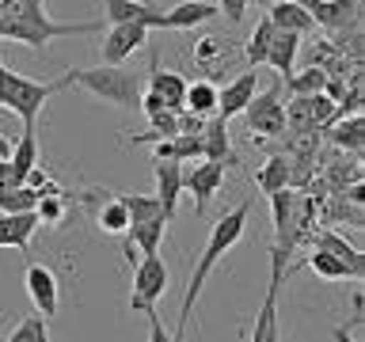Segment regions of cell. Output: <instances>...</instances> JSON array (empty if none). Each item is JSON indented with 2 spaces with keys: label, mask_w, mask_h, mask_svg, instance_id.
<instances>
[{
  "label": "cell",
  "mask_w": 365,
  "mask_h": 342,
  "mask_svg": "<svg viewBox=\"0 0 365 342\" xmlns=\"http://www.w3.org/2000/svg\"><path fill=\"white\" fill-rule=\"evenodd\" d=\"M99 27L103 23L91 19H53L46 11V0H0V38L31 46L38 57L57 38H80V34H96Z\"/></svg>",
  "instance_id": "6da1fadb"
},
{
  "label": "cell",
  "mask_w": 365,
  "mask_h": 342,
  "mask_svg": "<svg viewBox=\"0 0 365 342\" xmlns=\"http://www.w3.org/2000/svg\"><path fill=\"white\" fill-rule=\"evenodd\" d=\"M247 221H251V202L232 205L228 213H221V217L213 221L210 239H205L202 255H198V262H194V270H190V281H187V293H182L179 319H175V331H171V338H179V342L187 338V323H190V316H194V304H198V296H202V289H205V281H210V274H213L217 262H221L228 251H232L240 239H244Z\"/></svg>",
  "instance_id": "7a4b0ae2"
},
{
  "label": "cell",
  "mask_w": 365,
  "mask_h": 342,
  "mask_svg": "<svg viewBox=\"0 0 365 342\" xmlns=\"http://www.w3.org/2000/svg\"><path fill=\"white\" fill-rule=\"evenodd\" d=\"M65 88H73V76H57V80H34L23 73H11L8 65H0V107H8L11 114L23 118V130H38V114L53 95H61Z\"/></svg>",
  "instance_id": "3957f363"
},
{
  "label": "cell",
  "mask_w": 365,
  "mask_h": 342,
  "mask_svg": "<svg viewBox=\"0 0 365 342\" xmlns=\"http://www.w3.org/2000/svg\"><path fill=\"white\" fill-rule=\"evenodd\" d=\"M68 76H73L76 88L91 91L96 99L103 103H114V107L122 110H141V76L133 73V68L125 65H88V68H68Z\"/></svg>",
  "instance_id": "277c9868"
},
{
  "label": "cell",
  "mask_w": 365,
  "mask_h": 342,
  "mask_svg": "<svg viewBox=\"0 0 365 342\" xmlns=\"http://www.w3.org/2000/svg\"><path fill=\"white\" fill-rule=\"evenodd\" d=\"M168 281H171V274L164 266V259H160V251H156V255H141V259L133 262L130 312L133 316H148V327H153V338L156 342H168L171 338L168 331H164V323H160V312H156V304H160V296H164Z\"/></svg>",
  "instance_id": "5b68a950"
},
{
  "label": "cell",
  "mask_w": 365,
  "mask_h": 342,
  "mask_svg": "<svg viewBox=\"0 0 365 342\" xmlns=\"http://www.w3.org/2000/svg\"><path fill=\"white\" fill-rule=\"evenodd\" d=\"M240 61H244V50L236 46V38H228L221 31H210L194 42V65L205 80H228L232 73H240Z\"/></svg>",
  "instance_id": "8992f818"
},
{
  "label": "cell",
  "mask_w": 365,
  "mask_h": 342,
  "mask_svg": "<svg viewBox=\"0 0 365 342\" xmlns=\"http://www.w3.org/2000/svg\"><path fill=\"white\" fill-rule=\"evenodd\" d=\"M244 125L262 141H278L285 133V103H282V80L251 95L244 107Z\"/></svg>",
  "instance_id": "52a82bcc"
},
{
  "label": "cell",
  "mask_w": 365,
  "mask_h": 342,
  "mask_svg": "<svg viewBox=\"0 0 365 342\" xmlns=\"http://www.w3.org/2000/svg\"><path fill=\"white\" fill-rule=\"evenodd\" d=\"M225 175H228V164H217V160H198L190 171H182V190H190L194 213H198L202 221H205V213H210L217 190L225 187Z\"/></svg>",
  "instance_id": "ba28073f"
},
{
  "label": "cell",
  "mask_w": 365,
  "mask_h": 342,
  "mask_svg": "<svg viewBox=\"0 0 365 342\" xmlns=\"http://www.w3.org/2000/svg\"><path fill=\"white\" fill-rule=\"evenodd\" d=\"M23 289H27L31 304L38 308V316L53 319L61 312V281H57V274L46 262H27L23 266Z\"/></svg>",
  "instance_id": "9c48e42d"
},
{
  "label": "cell",
  "mask_w": 365,
  "mask_h": 342,
  "mask_svg": "<svg viewBox=\"0 0 365 342\" xmlns=\"http://www.w3.org/2000/svg\"><path fill=\"white\" fill-rule=\"evenodd\" d=\"M148 42V27H141V23H110L107 34H103V61L107 65H122L130 53H137L141 46Z\"/></svg>",
  "instance_id": "30bf717a"
},
{
  "label": "cell",
  "mask_w": 365,
  "mask_h": 342,
  "mask_svg": "<svg viewBox=\"0 0 365 342\" xmlns=\"http://www.w3.org/2000/svg\"><path fill=\"white\" fill-rule=\"evenodd\" d=\"M259 91V73L255 68H244V73H232L225 88H217V110L221 118L232 122L236 114H244V107L251 103V95Z\"/></svg>",
  "instance_id": "8fae6325"
},
{
  "label": "cell",
  "mask_w": 365,
  "mask_h": 342,
  "mask_svg": "<svg viewBox=\"0 0 365 342\" xmlns=\"http://www.w3.org/2000/svg\"><path fill=\"white\" fill-rule=\"evenodd\" d=\"M164 232H168V221H164V217L130 221V228L122 232V251H125V259L137 262L141 255H156L160 244H164Z\"/></svg>",
  "instance_id": "7c38bea8"
},
{
  "label": "cell",
  "mask_w": 365,
  "mask_h": 342,
  "mask_svg": "<svg viewBox=\"0 0 365 342\" xmlns=\"http://www.w3.org/2000/svg\"><path fill=\"white\" fill-rule=\"evenodd\" d=\"M217 4L213 0H179L175 8H164L156 19V31H190L198 23H213Z\"/></svg>",
  "instance_id": "4fadbf2b"
},
{
  "label": "cell",
  "mask_w": 365,
  "mask_h": 342,
  "mask_svg": "<svg viewBox=\"0 0 365 342\" xmlns=\"http://www.w3.org/2000/svg\"><path fill=\"white\" fill-rule=\"evenodd\" d=\"M179 194H182V164L179 160L156 156V202L164 209L168 224L179 217Z\"/></svg>",
  "instance_id": "5bb4252c"
},
{
  "label": "cell",
  "mask_w": 365,
  "mask_h": 342,
  "mask_svg": "<svg viewBox=\"0 0 365 342\" xmlns=\"http://www.w3.org/2000/svg\"><path fill=\"white\" fill-rule=\"evenodd\" d=\"M160 4L153 0H103V23H141V27L156 31V19H160Z\"/></svg>",
  "instance_id": "9a60e30c"
},
{
  "label": "cell",
  "mask_w": 365,
  "mask_h": 342,
  "mask_svg": "<svg viewBox=\"0 0 365 342\" xmlns=\"http://www.w3.org/2000/svg\"><path fill=\"white\" fill-rule=\"evenodd\" d=\"M202 160H217V164H228V167L240 164L236 148L228 141V118H221V114H210L202 125Z\"/></svg>",
  "instance_id": "2e32d148"
},
{
  "label": "cell",
  "mask_w": 365,
  "mask_h": 342,
  "mask_svg": "<svg viewBox=\"0 0 365 342\" xmlns=\"http://www.w3.org/2000/svg\"><path fill=\"white\" fill-rule=\"evenodd\" d=\"M270 23H274V19H270ZM301 42H304L301 34L274 27L270 46H267V61H262V65H270L282 80H289V76H293V68H297V57H301Z\"/></svg>",
  "instance_id": "e0dca14e"
},
{
  "label": "cell",
  "mask_w": 365,
  "mask_h": 342,
  "mask_svg": "<svg viewBox=\"0 0 365 342\" xmlns=\"http://www.w3.org/2000/svg\"><path fill=\"white\" fill-rule=\"evenodd\" d=\"M38 213L27 209V213H0V247H16V251H27L34 244V232H38Z\"/></svg>",
  "instance_id": "ac0fdd59"
},
{
  "label": "cell",
  "mask_w": 365,
  "mask_h": 342,
  "mask_svg": "<svg viewBox=\"0 0 365 342\" xmlns=\"http://www.w3.org/2000/svg\"><path fill=\"white\" fill-rule=\"evenodd\" d=\"M267 16L274 19V27L293 31V34H301V38L316 31L312 11H308L304 4H297V0H270V4H267Z\"/></svg>",
  "instance_id": "d6986e66"
},
{
  "label": "cell",
  "mask_w": 365,
  "mask_h": 342,
  "mask_svg": "<svg viewBox=\"0 0 365 342\" xmlns=\"http://www.w3.org/2000/svg\"><path fill=\"white\" fill-rule=\"evenodd\" d=\"M145 91H153V95L164 99L168 110H182V91H187V80H182L179 73H168V68H160V61L153 57V68H148V84Z\"/></svg>",
  "instance_id": "ffe728a7"
},
{
  "label": "cell",
  "mask_w": 365,
  "mask_h": 342,
  "mask_svg": "<svg viewBox=\"0 0 365 342\" xmlns=\"http://www.w3.org/2000/svg\"><path fill=\"white\" fill-rule=\"evenodd\" d=\"M255 187L262 194H274V190H285V187H293V164H289V156H282V152H274L267 164H262L255 171Z\"/></svg>",
  "instance_id": "44dd1931"
},
{
  "label": "cell",
  "mask_w": 365,
  "mask_h": 342,
  "mask_svg": "<svg viewBox=\"0 0 365 342\" xmlns=\"http://www.w3.org/2000/svg\"><path fill=\"white\" fill-rule=\"evenodd\" d=\"M308 270H312L316 278H324V281H361L339 255H331V251H324V247L308 251Z\"/></svg>",
  "instance_id": "7402d4cb"
},
{
  "label": "cell",
  "mask_w": 365,
  "mask_h": 342,
  "mask_svg": "<svg viewBox=\"0 0 365 342\" xmlns=\"http://www.w3.org/2000/svg\"><path fill=\"white\" fill-rule=\"evenodd\" d=\"M308 239V247H324V251H331V255H339L342 262H346V266L358 274H365V259H361V251L358 247H350L346 239H342L339 232H316V236H304Z\"/></svg>",
  "instance_id": "603a6c76"
},
{
  "label": "cell",
  "mask_w": 365,
  "mask_h": 342,
  "mask_svg": "<svg viewBox=\"0 0 365 342\" xmlns=\"http://www.w3.org/2000/svg\"><path fill=\"white\" fill-rule=\"evenodd\" d=\"M153 156H164V160H202V133H175L168 141H156L153 145Z\"/></svg>",
  "instance_id": "cb8c5ba5"
},
{
  "label": "cell",
  "mask_w": 365,
  "mask_h": 342,
  "mask_svg": "<svg viewBox=\"0 0 365 342\" xmlns=\"http://www.w3.org/2000/svg\"><path fill=\"white\" fill-rule=\"evenodd\" d=\"M182 110L190 114H202V118H210L217 110V84L213 80H187V91H182Z\"/></svg>",
  "instance_id": "d4e9b609"
},
{
  "label": "cell",
  "mask_w": 365,
  "mask_h": 342,
  "mask_svg": "<svg viewBox=\"0 0 365 342\" xmlns=\"http://www.w3.org/2000/svg\"><path fill=\"white\" fill-rule=\"evenodd\" d=\"M327 68L319 65H304L301 73H293L289 80H282V91H289V95H316V91H324L327 84Z\"/></svg>",
  "instance_id": "484cf974"
},
{
  "label": "cell",
  "mask_w": 365,
  "mask_h": 342,
  "mask_svg": "<svg viewBox=\"0 0 365 342\" xmlns=\"http://www.w3.org/2000/svg\"><path fill=\"white\" fill-rule=\"evenodd\" d=\"M270 34H274V23H270V16H262V19L255 23V31H251V38L244 42V65H247V68H259L262 61H267Z\"/></svg>",
  "instance_id": "4316f807"
},
{
  "label": "cell",
  "mask_w": 365,
  "mask_h": 342,
  "mask_svg": "<svg viewBox=\"0 0 365 342\" xmlns=\"http://www.w3.org/2000/svg\"><path fill=\"white\" fill-rule=\"evenodd\" d=\"M361 133H365L361 114H346V118H342L339 125H327L331 145H342L346 152H358V148H361Z\"/></svg>",
  "instance_id": "83f0119b"
},
{
  "label": "cell",
  "mask_w": 365,
  "mask_h": 342,
  "mask_svg": "<svg viewBox=\"0 0 365 342\" xmlns=\"http://www.w3.org/2000/svg\"><path fill=\"white\" fill-rule=\"evenodd\" d=\"M96 221H99L103 232L122 236L125 228H130V209H125V202H122V198H110V202H103V205H99Z\"/></svg>",
  "instance_id": "f1b7e54d"
},
{
  "label": "cell",
  "mask_w": 365,
  "mask_h": 342,
  "mask_svg": "<svg viewBox=\"0 0 365 342\" xmlns=\"http://www.w3.org/2000/svg\"><path fill=\"white\" fill-rule=\"evenodd\" d=\"M34 205H38V190H31L27 182L0 190V213H27Z\"/></svg>",
  "instance_id": "f546056e"
},
{
  "label": "cell",
  "mask_w": 365,
  "mask_h": 342,
  "mask_svg": "<svg viewBox=\"0 0 365 342\" xmlns=\"http://www.w3.org/2000/svg\"><path fill=\"white\" fill-rule=\"evenodd\" d=\"M8 342H50L46 316H27V319H19V323L8 331Z\"/></svg>",
  "instance_id": "4dcf8cb0"
},
{
  "label": "cell",
  "mask_w": 365,
  "mask_h": 342,
  "mask_svg": "<svg viewBox=\"0 0 365 342\" xmlns=\"http://www.w3.org/2000/svg\"><path fill=\"white\" fill-rule=\"evenodd\" d=\"M118 198L125 202V209H130V221H148V217H164V209H160L156 194H118ZM168 221V217H164Z\"/></svg>",
  "instance_id": "1f68e13d"
},
{
  "label": "cell",
  "mask_w": 365,
  "mask_h": 342,
  "mask_svg": "<svg viewBox=\"0 0 365 342\" xmlns=\"http://www.w3.org/2000/svg\"><path fill=\"white\" fill-rule=\"evenodd\" d=\"M34 213H38V224L57 228V224L65 221V190L61 194H42L38 205H34Z\"/></svg>",
  "instance_id": "d6a6232c"
},
{
  "label": "cell",
  "mask_w": 365,
  "mask_h": 342,
  "mask_svg": "<svg viewBox=\"0 0 365 342\" xmlns=\"http://www.w3.org/2000/svg\"><path fill=\"white\" fill-rule=\"evenodd\" d=\"M213 4H217V11H225V19H228V23H244L251 0H213Z\"/></svg>",
  "instance_id": "836d02e7"
},
{
  "label": "cell",
  "mask_w": 365,
  "mask_h": 342,
  "mask_svg": "<svg viewBox=\"0 0 365 342\" xmlns=\"http://www.w3.org/2000/svg\"><path fill=\"white\" fill-rule=\"evenodd\" d=\"M11 148H16V141H11L8 133H0V160H8V156H11Z\"/></svg>",
  "instance_id": "e575fe53"
}]
</instances>
